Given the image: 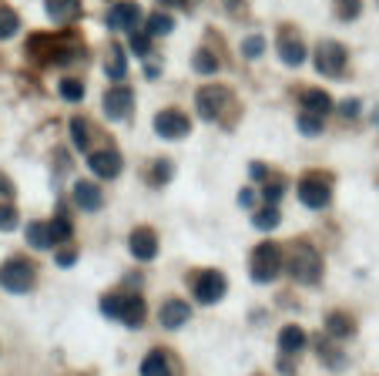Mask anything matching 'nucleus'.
Wrapping results in <instances>:
<instances>
[{
    "label": "nucleus",
    "instance_id": "nucleus-36",
    "mask_svg": "<svg viewBox=\"0 0 379 376\" xmlns=\"http://www.w3.org/2000/svg\"><path fill=\"white\" fill-rule=\"evenodd\" d=\"M51 235H54V245H58V242H67L71 235H74V228H71V222H67V215H58V219L51 222Z\"/></svg>",
    "mask_w": 379,
    "mask_h": 376
},
{
    "label": "nucleus",
    "instance_id": "nucleus-28",
    "mask_svg": "<svg viewBox=\"0 0 379 376\" xmlns=\"http://www.w3.org/2000/svg\"><path fill=\"white\" fill-rule=\"evenodd\" d=\"M192 67H195L198 74H215L218 71V58H215L212 51H195V58H192Z\"/></svg>",
    "mask_w": 379,
    "mask_h": 376
},
{
    "label": "nucleus",
    "instance_id": "nucleus-24",
    "mask_svg": "<svg viewBox=\"0 0 379 376\" xmlns=\"http://www.w3.org/2000/svg\"><path fill=\"white\" fill-rule=\"evenodd\" d=\"M171 30H175L171 14L154 11V14H148V20H145V34H148V37H165V34H171Z\"/></svg>",
    "mask_w": 379,
    "mask_h": 376
},
{
    "label": "nucleus",
    "instance_id": "nucleus-38",
    "mask_svg": "<svg viewBox=\"0 0 379 376\" xmlns=\"http://www.w3.org/2000/svg\"><path fill=\"white\" fill-rule=\"evenodd\" d=\"M286 195V185H279V181H265L262 185V198H265V205H279V198Z\"/></svg>",
    "mask_w": 379,
    "mask_h": 376
},
{
    "label": "nucleus",
    "instance_id": "nucleus-30",
    "mask_svg": "<svg viewBox=\"0 0 379 376\" xmlns=\"http://www.w3.org/2000/svg\"><path fill=\"white\" fill-rule=\"evenodd\" d=\"M58 91H61V98L64 101H84V84L77 81V77H64L61 84H58Z\"/></svg>",
    "mask_w": 379,
    "mask_h": 376
},
{
    "label": "nucleus",
    "instance_id": "nucleus-23",
    "mask_svg": "<svg viewBox=\"0 0 379 376\" xmlns=\"http://www.w3.org/2000/svg\"><path fill=\"white\" fill-rule=\"evenodd\" d=\"M27 245L31 249H51L54 245V235H51V222H27Z\"/></svg>",
    "mask_w": 379,
    "mask_h": 376
},
{
    "label": "nucleus",
    "instance_id": "nucleus-11",
    "mask_svg": "<svg viewBox=\"0 0 379 376\" xmlns=\"http://www.w3.org/2000/svg\"><path fill=\"white\" fill-rule=\"evenodd\" d=\"M88 168H91L98 179H118L121 175V151H114V148H101V151H91L88 155Z\"/></svg>",
    "mask_w": 379,
    "mask_h": 376
},
{
    "label": "nucleus",
    "instance_id": "nucleus-20",
    "mask_svg": "<svg viewBox=\"0 0 379 376\" xmlns=\"http://www.w3.org/2000/svg\"><path fill=\"white\" fill-rule=\"evenodd\" d=\"M47 17H54L58 24H71L81 17V0H44Z\"/></svg>",
    "mask_w": 379,
    "mask_h": 376
},
{
    "label": "nucleus",
    "instance_id": "nucleus-33",
    "mask_svg": "<svg viewBox=\"0 0 379 376\" xmlns=\"http://www.w3.org/2000/svg\"><path fill=\"white\" fill-rule=\"evenodd\" d=\"M171 175H175V165H171L168 158H158L152 165V185H168Z\"/></svg>",
    "mask_w": 379,
    "mask_h": 376
},
{
    "label": "nucleus",
    "instance_id": "nucleus-37",
    "mask_svg": "<svg viewBox=\"0 0 379 376\" xmlns=\"http://www.w3.org/2000/svg\"><path fill=\"white\" fill-rule=\"evenodd\" d=\"M299 131H302L305 138H316V135H322V118L319 115H299Z\"/></svg>",
    "mask_w": 379,
    "mask_h": 376
},
{
    "label": "nucleus",
    "instance_id": "nucleus-42",
    "mask_svg": "<svg viewBox=\"0 0 379 376\" xmlns=\"http://www.w3.org/2000/svg\"><path fill=\"white\" fill-rule=\"evenodd\" d=\"M239 205L252 209V205H255V192H252V188H242V192H239Z\"/></svg>",
    "mask_w": 379,
    "mask_h": 376
},
{
    "label": "nucleus",
    "instance_id": "nucleus-6",
    "mask_svg": "<svg viewBox=\"0 0 379 376\" xmlns=\"http://www.w3.org/2000/svg\"><path fill=\"white\" fill-rule=\"evenodd\" d=\"M152 124H154V135L165 138V141H178V138H185L188 131H192L188 115L178 111V108H165V111H158Z\"/></svg>",
    "mask_w": 379,
    "mask_h": 376
},
{
    "label": "nucleus",
    "instance_id": "nucleus-35",
    "mask_svg": "<svg viewBox=\"0 0 379 376\" xmlns=\"http://www.w3.org/2000/svg\"><path fill=\"white\" fill-rule=\"evenodd\" d=\"M131 51H135V58L148 60V54H152V37H148L145 30H135V34H131Z\"/></svg>",
    "mask_w": 379,
    "mask_h": 376
},
{
    "label": "nucleus",
    "instance_id": "nucleus-17",
    "mask_svg": "<svg viewBox=\"0 0 379 376\" xmlns=\"http://www.w3.org/2000/svg\"><path fill=\"white\" fill-rule=\"evenodd\" d=\"M105 74H107V81H114V84H124V77H128V54H124L121 44H111V47H107Z\"/></svg>",
    "mask_w": 379,
    "mask_h": 376
},
{
    "label": "nucleus",
    "instance_id": "nucleus-1",
    "mask_svg": "<svg viewBox=\"0 0 379 376\" xmlns=\"http://www.w3.org/2000/svg\"><path fill=\"white\" fill-rule=\"evenodd\" d=\"M286 266H288V275L295 283H302V286H316L319 279H322V256H319L309 242H295L292 245Z\"/></svg>",
    "mask_w": 379,
    "mask_h": 376
},
{
    "label": "nucleus",
    "instance_id": "nucleus-15",
    "mask_svg": "<svg viewBox=\"0 0 379 376\" xmlns=\"http://www.w3.org/2000/svg\"><path fill=\"white\" fill-rule=\"evenodd\" d=\"M188 319H192V306L185 299H168V302H161V309H158V323H161L165 330H182Z\"/></svg>",
    "mask_w": 379,
    "mask_h": 376
},
{
    "label": "nucleus",
    "instance_id": "nucleus-13",
    "mask_svg": "<svg viewBox=\"0 0 379 376\" xmlns=\"http://www.w3.org/2000/svg\"><path fill=\"white\" fill-rule=\"evenodd\" d=\"M128 249H131V256L138 262H152L158 256V235H154V228H148V226L135 228L131 239H128Z\"/></svg>",
    "mask_w": 379,
    "mask_h": 376
},
{
    "label": "nucleus",
    "instance_id": "nucleus-27",
    "mask_svg": "<svg viewBox=\"0 0 379 376\" xmlns=\"http://www.w3.org/2000/svg\"><path fill=\"white\" fill-rule=\"evenodd\" d=\"M71 141H74V148H81V151L91 148V124L84 118H71Z\"/></svg>",
    "mask_w": 379,
    "mask_h": 376
},
{
    "label": "nucleus",
    "instance_id": "nucleus-14",
    "mask_svg": "<svg viewBox=\"0 0 379 376\" xmlns=\"http://www.w3.org/2000/svg\"><path fill=\"white\" fill-rule=\"evenodd\" d=\"M71 195H74V205L81 212H98L101 205H105V192H101V185H98V181H88V179L74 181Z\"/></svg>",
    "mask_w": 379,
    "mask_h": 376
},
{
    "label": "nucleus",
    "instance_id": "nucleus-19",
    "mask_svg": "<svg viewBox=\"0 0 379 376\" xmlns=\"http://www.w3.org/2000/svg\"><path fill=\"white\" fill-rule=\"evenodd\" d=\"M145 316H148V306L141 296H124V309H121V323L128 330H141L145 326Z\"/></svg>",
    "mask_w": 379,
    "mask_h": 376
},
{
    "label": "nucleus",
    "instance_id": "nucleus-22",
    "mask_svg": "<svg viewBox=\"0 0 379 376\" xmlns=\"http://www.w3.org/2000/svg\"><path fill=\"white\" fill-rule=\"evenodd\" d=\"M141 376H175L171 373V363L161 349H152L145 360H141Z\"/></svg>",
    "mask_w": 379,
    "mask_h": 376
},
{
    "label": "nucleus",
    "instance_id": "nucleus-18",
    "mask_svg": "<svg viewBox=\"0 0 379 376\" xmlns=\"http://www.w3.org/2000/svg\"><path fill=\"white\" fill-rule=\"evenodd\" d=\"M305 343H309V336H305L302 326H282V332H279V349H282V356L302 353Z\"/></svg>",
    "mask_w": 379,
    "mask_h": 376
},
{
    "label": "nucleus",
    "instance_id": "nucleus-10",
    "mask_svg": "<svg viewBox=\"0 0 379 376\" xmlns=\"http://www.w3.org/2000/svg\"><path fill=\"white\" fill-rule=\"evenodd\" d=\"M105 24L111 30H128V37L138 30V24H141V7H138L135 0H118L111 11H107Z\"/></svg>",
    "mask_w": 379,
    "mask_h": 376
},
{
    "label": "nucleus",
    "instance_id": "nucleus-46",
    "mask_svg": "<svg viewBox=\"0 0 379 376\" xmlns=\"http://www.w3.org/2000/svg\"><path fill=\"white\" fill-rule=\"evenodd\" d=\"M161 4H165V7H185V11L192 7V0H161Z\"/></svg>",
    "mask_w": 379,
    "mask_h": 376
},
{
    "label": "nucleus",
    "instance_id": "nucleus-26",
    "mask_svg": "<svg viewBox=\"0 0 379 376\" xmlns=\"http://www.w3.org/2000/svg\"><path fill=\"white\" fill-rule=\"evenodd\" d=\"M319 360L326 363L329 370H343V366H346V356H343V349L333 346L329 339H319Z\"/></svg>",
    "mask_w": 379,
    "mask_h": 376
},
{
    "label": "nucleus",
    "instance_id": "nucleus-9",
    "mask_svg": "<svg viewBox=\"0 0 379 376\" xmlns=\"http://www.w3.org/2000/svg\"><path fill=\"white\" fill-rule=\"evenodd\" d=\"M329 198H333V185L322 175H305L299 181V202H302L305 209H326Z\"/></svg>",
    "mask_w": 379,
    "mask_h": 376
},
{
    "label": "nucleus",
    "instance_id": "nucleus-43",
    "mask_svg": "<svg viewBox=\"0 0 379 376\" xmlns=\"http://www.w3.org/2000/svg\"><path fill=\"white\" fill-rule=\"evenodd\" d=\"M0 195H4V198H14V181L7 179V175H0Z\"/></svg>",
    "mask_w": 379,
    "mask_h": 376
},
{
    "label": "nucleus",
    "instance_id": "nucleus-7",
    "mask_svg": "<svg viewBox=\"0 0 379 376\" xmlns=\"http://www.w3.org/2000/svg\"><path fill=\"white\" fill-rule=\"evenodd\" d=\"M225 275L222 272H215V269H205V272H198L195 279H192V292H195V299L201 302V306H215V302L225 296Z\"/></svg>",
    "mask_w": 379,
    "mask_h": 376
},
{
    "label": "nucleus",
    "instance_id": "nucleus-4",
    "mask_svg": "<svg viewBox=\"0 0 379 376\" xmlns=\"http://www.w3.org/2000/svg\"><path fill=\"white\" fill-rule=\"evenodd\" d=\"M346 60H349V51H346V44H339V41H322V44L316 47V71L322 77L339 81V77L346 74Z\"/></svg>",
    "mask_w": 379,
    "mask_h": 376
},
{
    "label": "nucleus",
    "instance_id": "nucleus-32",
    "mask_svg": "<svg viewBox=\"0 0 379 376\" xmlns=\"http://www.w3.org/2000/svg\"><path fill=\"white\" fill-rule=\"evenodd\" d=\"M363 14V0H335V17L339 20H356Z\"/></svg>",
    "mask_w": 379,
    "mask_h": 376
},
{
    "label": "nucleus",
    "instance_id": "nucleus-16",
    "mask_svg": "<svg viewBox=\"0 0 379 376\" xmlns=\"http://www.w3.org/2000/svg\"><path fill=\"white\" fill-rule=\"evenodd\" d=\"M299 105H302L305 115L326 118V115L333 111V98H329V91H322V88H305L302 94H299Z\"/></svg>",
    "mask_w": 379,
    "mask_h": 376
},
{
    "label": "nucleus",
    "instance_id": "nucleus-8",
    "mask_svg": "<svg viewBox=\"0 0 379 376\" xmlns=\"http://www.w3.org/2000/svg\"><path fill=\"white\" fill-rule=\"evenodd\" d=\"M101 108H105L107 121H124L128 115H131V108H135V91L128 88V84H114V88L105 91Z\"/></svg>",
    "mask_w": 379,
    "mask_h": 376
},
{
    "label": "nucleus",
    "instance_id": "nucleus-25",
    "mask_svg": "<svg viewBox=\"0 0 379 376\" xmlns=\"http://www.w3.org/2000/svg\"><path fill=\"white\" fill-rule=\"evenodd\" d=\"M279 222H282L279 205H265V209H258L255 215H252V226H255L258 232H272V228H279Z\"/></svg>",
    "mask_w": 379,
    "mask_h": 376
},
{
    "label": "nucleus",
    "instance_id": "nucleus-39",
    "mask_svg": "<svg viewBox=\"0 0 379 376\" xmlns=\"http://www.w3.org/2000/svg\"><path fill=\"white\" fill-rule=\"evenodd\" d=\"M17 228V209L14 205H0V232H14Z\"/></svg>",
    "mask_w": 379,
    "mask_h": 376
},
{
    "label": "nucleus",
    "instance_id": "nucleus-31",
    "mask_svg": "<svg viewBox=\"0 0 379 376\" xmlns=\"http://www.w3.org/2000/svg\"><path fill=\"white\" fill-rule=\"evenodd\" d=\"M262 51H265V37H262V34H248V37L242 41V58L258 60L262 58Z\"/></svg>",
    "mask_w": 379,
    "mask_h": 376
},
{
    "label": "nucleus",
    "instance_id": "nucleus-44",
    "mask_svg": "<svg viewBox=\"0 0 379 376\" xmlns=\"http://www.w3.org/2000/svg\"><path fill=\"white\" fill-rule=\"evenodd\" d=\"M279 373H282V376H292V363H288V356H282V360H279Z\"/></svg>",
    "mask_w": 379,
    "mask_h": 376
},
{
    "label": "nucleus",
    "instance_id": "nucleus-12",
    "mask_svg": "<svg viewBox=\"0 0 379 376\" xmlns=\"http://www.w3.org/2000/svg\"><path fill=\"white\" fill-rule=\"evenodd\" d=\"M275 47H279V58H282V64H288V67H299V64H305V44L299 34H292V30H279V41H275Z\"/></svg>",
    "mask_w": 379,
    "mask_h": 376
},
{
    "label": "nucleus",
    "instance_id": "nucleus-40",
    "mask_svg": "<svg viewBox=\"0 0 379 376\" xmlns=\"http://www.w3.org/2000/svg\"><path fill=\"white\" fill-rule=\"evenodd\" d=\"M58 266H61V269H71V266H74L77 262V249H71V245H67V249H61V252H58Z\"/></svg>",
    "mask_w": 379,
    "mask_h": 376
},
{
    "label": "nucleus",
    "instance_id": "nucleus-2",
    "mask_svg": "<svg viewBox=\"0 0 379 376\" xmlns=\"http://www.w3.org/2000/svg\"><path fill=\"white\" fill-rule=\"evenodd\" d=\"M282 249L275 245V242H262L255 252H252V266H248V275H252V283L258 286H269L279 279V272H282Z\"/></svg>",
    "mask_w": 379,
    "mask_h": 376
},
{
    "label": "nucleus",
    "instance_id": "nucleus-41",
    "mask_svg": "<svg viewBox=\"0 0 379 376\" xmlns=\"http://www.w3.org/2000/svg\"><path fill=\"white\" fill-rule=\"evenodd\" d=\"M339 115H343V118H356V115H359V101H356V98L343 101V105H339Z\"/></svg>",
    "mask_w": 379,
    "mask_h": 376
},
{
    "label": "nucleus",
    "instance_id": "nucleus-5",
    "mask_svg": "<svg viewBox=\"0 0 379 376\" xmlns=\"http://www.w3.org/2000/svg\"><path fill=\"white\" fill-rule=\"evenodd\" d=\"M228 105H232V91L222 88V84H205V88H198V94H195L198 118H205V121H218L225 115Z\"/></svg>",
    "mask_w": 379,
    "mask_h": 376
},
{
    "label": "nucleus",
    "instance_id": "nucleus-3",
    "mask_svg": "<svg viewBox=\"0 0 379 376\" xmlns=\"http://www.w3.org/2000/svg\"><path fill=\"white\" fill-rule=\"evenodd\" d=\"M34 279H37V272H34V266L27 259H7V262L0 266V286L7 289V292H14V296L31 292Z\"/></svg>",
    "mask_w": 379,
    "mask_h": 376
},
{
    "label": "nucleus",
    "instance_id": "nucleus-21",
    "mask_svg": "<svg viewBox=\"0 0 379 376\" xmlns=\"http://www.w3.org/2000/svg\"><path fill=\"white\" fill-rule=\"evenodd\" d=\"M352 332H356V323L346 313H329L326 316V336L329 339H349Z\"/></svg>",
    "mask_w": 379,
    "mask_h": 376
},
{
    "label": "nucleus",
    "instance_id": "nucleus-29",
    "mask_svg": "<svg viewBox=\"0 0 379 376\" xmlns=\"http://www.w3.org/2000/svg\"><path fill=\"white\" fill-rule=\"evenodd\" d=\"M17 30H20V17H17L11 7H0V41L14 37Z\"/></svg>",
    "mask_w": 379,
    "mask_h": 376
},
{
    "label": "nucleus",
    "instance_id": "nucleus-45",
    "mask_svg": "<svg viewBox=\"0 0 379 376\" xmlns=\"http://www.w3.org/2000/svg\"><path fill=\"white\" fill-rule=\"evenodd\" d=\"M248 175H252V179H265V165H258L255 162V165L248 168Z\"/></svg>",
    "mask_w": 379,
    "mask_h": 376
},
{
    "label": "nucleus",
    "instance_id": "nucleus-34",
    "mask_svg": "<svg viewBox=\"0 0 379 376\" xmlns=\"http://www.w3.org/2000/svg\"><path fill=\"white\" fill-rule=\"evenodd\" d=\"M121 309H124V296H118V292H111V296L101 299V313L107 319H121Z\"/></svg>",
    "mask_w": 379,
    "mask_h": 376
}]
</instances>
